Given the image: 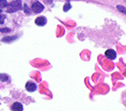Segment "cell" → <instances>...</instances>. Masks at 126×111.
<instances>
[{
	"label": "cell",
	"instance_id": "obj_1",
	"mask_svg": "<svg viewBox=\"0 0 126 111\" xmlns=\"http://www.w3.org/2000/svg\"><path fill=\"white\" fill-rule=\"evenodd\" d=\"M21 9H23L21 0L12 1L10 4H8V6H7V11H8L9 13H12V12L18 11V10H21Z\"/></svg>",
	"mask_w": 126,
	"mask_h": 111
},
{
	"label": "cell",
	"instance_id": "obj_2",
	"mask_svg": "<svg viewBox=\"0 0 126 111\" xmlns=\"http://www.w3.org/2000/svg\"><path fill=\"white\" fill-rule=\"evenodd\" d=\"M43 9H44V6L40 2H35L32 5V10L35 13H40L41 11H43Z\"/></svg>",
	"mask_w": 126,
	"mask_h": 111
},
{
	"label": "cell",
	"instance_id": "obj_3",
	"mask_svg": "<svg viewBox=\"0 0 126 111\" xmlns=\"http://www.w3.org/2000/svg\"><path fill=\"white\" fill-rule=\"evenodd\" d=\"M116 56H117V54H116V51L114 49H108L106 51V57L110 59V60H114Z\"/></svg>",
	"mask_w": 126,
	"mask_h": 111
},
{
	"label": "cell",
	"instance_id": "obj_4",
	"mask_svg": "<svg viewBox=\"0 0 126 111\" xmlns=\"http://www.w3.org/2000/svg\"><path fill=\"white\" fill-rule=\"evenodd\" d=\"M35 22H36V25H38V26H43V25H45L46 23H47V19H46L45 17H43V16H40V17L36 18Z\"/></svg>",
	"mask_w": 126,
	"mask_h": 111
},
{
	"label": "cell",
	"instance_id": "obj_5",
	"mask_svg": "<svg viewBox=\"0 0 126 111\" xmlns=\"http://www.w3.org/2000/svg\"><path fill=\"white\" fill-rule=\"evenodd\" d=\"M11 109L13 111H23V107L21 103L19 102H15L11 106Z\"/></svg>",
	"mask_w": 126,
	"mask_h": 111
},
{
	"label": "cell",
	"instance_id": "obj_6",
	"mask_svg": "<svg viewBox=\"0 0 126 111\" xmlns=\"http://www.w3.org/2000/svg\"><path fill=\"white\" fill-rule=\"evenodd\" d=\"M25 88H26L27 91H29V92H35L36 90V85L35 83H33L31 81H29V82H27L26 85H25Z\"/></svg>",
	"mask_w": 126,
	"mask_h": 111
},
{
	"label": "cell",
	"instance_id": "obj_7",
	"mask_svg": "<svg viewBox=\"0 0 126 111\" xmlns=\"http://www.w3.org/2000/svg\"><path fill=\"white\" fill-rule=\"evenodd\" d=\"M16 37L17 36H7V37H4L2 40L5 42H10V41H13V40L16 39Z\"/></svg>",
	"mask_w": 126,
	"mask_h": 111
},
{
	"label": "cell",
	"instance_id": "obj_8",
	"mask_svg": "<svg viewBox=\"0 0 126 111\" xmlns=\"http://www.w3.org/2000/svg\"><path fill=\"white\" fill-rule=\"evenodd\" d=\"M70 9H71V5H70V3H69V0H67V2H66L65 5L63 6V11L66 12V11H68Z\"/></svg>",
	"mask_w": 126,
	"mask_h": 111
},
{
	"label": "cell",
	"instance_id": "obj_9",
	"mask_svg": "<svg viewBox=\"0 0 126 111\" xmlns=\"http://www.w3.org/2000/svg\"><path fill=\"white\" fill-rule=\"evenodd\" d=\"M117 9H118V10L119 11H121L122 13H124V14H126V9L123 7V6H121V5H118L117 6Z\"/></svg>",
	"mask_w": 126,
	"mask_h": 111
},
{
	"label": "cell",
	"instance_id": "obj_10",
	"mask_svg": "<svg viewBox=\"0 0 126 111\" xmlns=\"http://www.w3.org/2000/svg\"><path fill=\"white\" fill-rule=\"evenodd\" d=\"M9 79V76L6 75V74H0V80L2 81H7Z\"/></svg>",
	"mask_w": 126,
	"mask_h": 111
},
{
	"label": "cell",
	"instance_id": "obj_11",
	"mask_svg": "<svg viewBox=\"0 0 126 111\" xmlns=\"http://www.w3.org/2000/svg\"><path fill=\"white\" fill-rule=\"evenodd\" d=\"M8 3L6 0H0V8H7Z\"/></svg>",
	"mask_w": 126,
	"mask_h": 111
},
{
	"label": "cell",
	"instance_id": "obj_12",
	"mask_svg": "<svg viewBox=\"0 0 126 111\" xmlns=\"http://www.w3.org/2000/svg\"><path fill=\"white\" fill-rule=\"evenodd\" d=\"M23 8H24V9H23V10L25 11V13H26V14H29V13H30V10H29V9H28V6H27L26 4L23 5Z\"/></svg>",
	"mask_w": 126,
	"mask_h": 111
},
{
	"label": "cell",
	"instance_id": "obj_13",
	"mask_svg": "<svg viewBox=\"0 0 126 111\" xmlns=\"http://www.w3.org/2000/svg\"><path fill=\"white\" fill-rule=\"evenodd\" d=\"M5 17L4 15H2V14H0V24H2V23H4V21H5Z\"/></svg>",
	"mask_w": 126,
	"mask_h": 111
},
{
	"label": "cell",
	"instance_id": "obj_14",
	"mask_svg": "<svg viewBox=\"0 0 126 111\" xmlns=\"http://www.w3.org/2000/svg\"><path fill=\"white\" fill-rule=\"evenodd\" d=\"M0 31L2 32V33H9V32H10V29H9V28H3V29H1Z\"/></svg>",
	"mask_w": 126,
	"mask_h": 111
},
{
	"label": "cell",
	"instance_id": "obj_15",
	"mask_svg": "<svg viewBox=\"0 0 126 111\" xmlns=\"http://www.w3.org/2000/svg\"><path fill=\"white\" fill-rule=\"evenodd\" d=\"M0 12H1V9H0Z\"/></svg>",
	"mask_w": 126,
	"mask_h": 111
}]
</instances>
